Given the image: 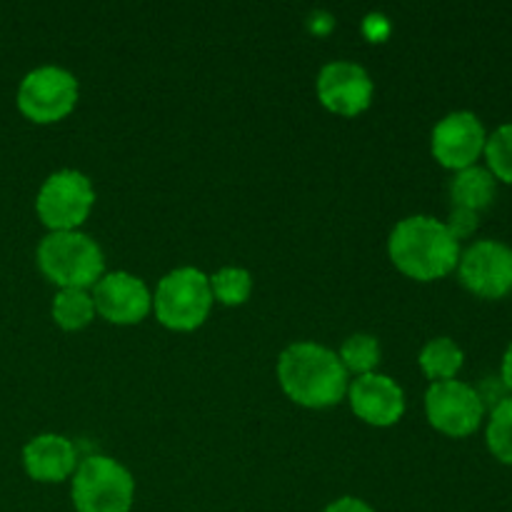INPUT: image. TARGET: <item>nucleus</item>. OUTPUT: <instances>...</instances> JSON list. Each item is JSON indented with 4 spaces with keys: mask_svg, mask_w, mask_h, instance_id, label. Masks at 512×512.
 <instances>
[{
    "mask_svg": "<svg viewBox=\"0 0 512 512\" xmlns=\"http://www.w3.org/2000/svg\"><path fill=\"white\" fill-rule=\"evenodd\" d=\"M278 380L293 403L313 410L333 408L348 393V370L318 343L288 345L278 358Z\"/></svg>",
    "mask_w": 512,
    "mask_h": 512,
    "instance_id": "obj_1",
    "label": "nucleus"
},
{
    "mask_svg": "<svg viewBox=\"0 0 512 512\" xmlns=\"http://www.w3.org/2000/svg\"><path fill=\"white\" fill-rule=\"evenodd\" d=\"M388 253L400 273L428 283L445 278L458 268L460 243L450 235L443 220L410 215L390 233Z\"/></svg>",
    "mask_w": 512,
    "mask_h": 512,
    "instance_id": "obj_2",
    "label": "nucleus"
},
{
    "mask_svg": "<svg viewBox=\"0 0 512 512\" xmlns=\"http://www.w3.org/2000/svg\"><path fill=\"white\" fill-rule=\"evenodd\" d=\"M38 268L60 290H85L103 278L100 245L80 230L48 233L38 245Z\"/></svg>",
    "mask_w": 512,
    "mask_h": 512,
    "instance_id": "obj_3",
    "label": "nucleus"
},
{
    "mask_svg": "<svg viewBox=\"0 0 512 512\" xmlns=\"http://www.w3.org/2000/svg\"><path fill=\"white\" fill-rule=\"evenodd\" d=\"M135 480L108 455L80 460L73 473V505L78 512H130Z\"/></svg>",
    "mask_w": 512,
    "mask_h": 512,
    "instance_id": "obj_4",
    "label": "nucleus"
},
{
    "mask_svg": "<svg viewBox=\"0 0 512 512\" xmlns=\"http://www.w3.org/2000/svg\"><path fill=\"white\" fill-rule=\"evenodd\" d=\"M155 318L170 330L190 333L208 320L213 308L210 278L198 268L170 270L155 290Z\"/></svg>",
    "mask_w": 512,
    "mask_h": 512,
    "instance_id": "obj_5",
    "label": "nucleus"
},
{
    "mask_svg": "<svg viewBox=\"0 0 512 512\" xmlns=\"http://www.w3.org/2000/svg\"><path fill=\"white\" fill-rule=\"evenodd\" d=\"M95 205V190L80 170H58L50 175L35 198V210L50 233L78 230Z\"/></svg>",
    "mask_w": 512,
    "mask_h": 512,
    "instance_id": "obj_6",
    "label": "nucleus"
},
{
    "mask_svg": "<svg viewBox=\"0 0 512 512\" xmlns=\"http://www.w3.org/2000/svg\"><path fill=\"white\" fill-rule=\"evenodd\" d=\"M78 80L70 70L43 65L20 80L18 110L38 125L58 123L78 103Z\"/></svg>",
    "mask_w": 512,
    "mask_h": 512,
    "instance_id": "obj_7",
    "label": "nucleus"
},
{
    "mask_svg": "<svg viewBox=\"0 0 512 512\" xmlns=\"http://www.w3.org/2000/svg\"><path fill=\"white\" fill-rule=\"evenodd\" d=\"M458 275L478 298H505L512 293V248L500 240H478L460 253Z\"/></svg>",
    "mask_w": 512,
    "mask_h": 512,
    "instance_id": "obj_8",
    "label": "nucleus"
},
{
    "mask_svg": "<svg viewBox=\"0 0 512 512\" xmlns=\"http://www.w3.org/2000/svg\"><path fill=\"white\" fill-rule=\"evenodd\" d=\"M425 413L430 425L450 438H468L483 423L485 408L473 385L460 380H443L430 385L425 395Z\"/></svg>",
    "mask_w": 512,
    "mask_h": 512,
    "instance_id": "obj_9",
    "label": "nucleus"
},
{
    "mask_svg": "<svg viewBox=\"0 0 512 512\" xmlns=\"http://www.w3.org/2000/svg\"><path fill=\"white\" fill-rule=\"evenodd\" d=\"M488 133L483 120L470 110H455L445 115L433 130V155L443 168L465 170L473 168L485 153Z\"/></svg>",
    "mask_w": 512,
    "mask_h": 512,
    "instance_id": "obj_10",
    "label": "nucleus"
},
{
    "mask_svg": "<svg viewBox=\"0 0 512 512\" xmlns=\"http://www.w3.org/2000/svg\"><path fill=\"white\" fill-rule=\"evenodd\" d=\"M318 98L330 113L353 118L370 108L373 80L363 65L350 63V60H335L320 70Z\"/></svg>",
    "mask_w": 512,
    "mask_h": 512,
    "instance_id": "obj_11",
    "label": "nucleus"
},
{
    "mask_svg": "<svg viewBox=\"0 0 512 512\" xmlns=\"http://www.w3.org/2000/svg\"><path fill=\"white\" fill-rule=\"evenodd\" d=\"M95 313L103 315L113 325H135L145 320L153 308V295L148 285L138 278L118 270L108 273L93 285Z\"/></svg>",
    "mask_w": 512,
    "mask_h": 512,
    "instance_id": "obj_12",
    "label": "nucleus"
},
{
    "mask_svg": "<svg viewBox=\"0 0 512 512\" xmlns=\"http://www.w3.org/2000/svg\"><path fill=\"white\" fill-rule=\"evenodd\" d=\"M350 408L375 428H388L395 425L405 413L403 388L388 375H360L353 385H348Z\"/></svg>",
    "mask_w": 512,
    "mask_h": 512,
    "instance_id": "obj_13",
    "label": "nucleus"
},
{
    "mask_svg": "<svg viewBox=\"0 0 512 512\" xmlns=\"http://www.w3.org/2000/svg\"><path fill=\"white\" fill-rule=\"evenodd\" d=\"M23 465L25 473L38 483H63L78 468V450L63 435L45 433L25 445Z\"/></svg>",
    "mask_w": 512,
    "mask_h": 512,
    "instance_id": "obj_14",
    "label": "nucleus"
},
{
    "mask_svg": "<svg viewBox=\"0 0 512 512\" xmlns=\"http://www.w3.org/2000/svg\"><path fill=\"white\" fill-rule=\"evenodd\" d=\"M495 195H498V180L493 178L488 168H480V165L460 170L450 183L453 208L473 210L478 215L480 210H488L493 205Z\"/></svg>",
    "mask_w": 512,
    "mask_h": 512,
    "instance_id": "obj_15",
    "label": "nucleus"
},
{
    "mask_svg": "<svg viewBox=\"0 0 512 512\" xmlns=\"http://www.w3.org/2000/svg\"><path fill=\"white\" fill-rule=\"evenodd\" d=\"M465 363V355L460 345L450 338H435L420 350V368L433 383L455 380Z\"/></svg>",
    "mask_w": 512,
    "mask_h": 512,
    "instance_id": "obj_16",
    "label": "nucleus"
},
{
    "mask_svg": "<svg viewBox=\"0 0 512 512\" xmlns=\"http://www.w3.org/2000/svg\"><path fill=\"white\" fill-rule=\"evenodd\" d=\"M95 318L93 295L85 290L65 288L53 300V320L63 330H83Z\"/></svg>",
    "mask_w": 512,
    "mask_h": 512,
    "instance_id": "obj_17",
    "label": "nucleus"
},
{
    "mask_svg": "<svg viewBox=\"0 0 512 512\" xmlns=\"http://www.w3.org/2000/svg\"><path fill=\"white\" fill-rule=\"evenodd\" d=\"M338 358L348 373H355L358 378L360 375H370L380 363L378 338L365 333L350 335V338L343 343V348H340Z\"/></svg>",
    "mask_w": 512,
    "mask_h": 512,
    "instance_id": "obj_18",
    "label": "nucleus"
},
{
    "mask_svg": "<svg viewBox=\"0 0 512 512\" xmlns=\"http://www.w3.org/2000/svg\"><path fill=\"white\" fill-rule=\"evenodd\" d=\"M488 448L495 458L503 465H512V395L505 398L498 408L490 410L488 433Z\"/></svg>",
    "mask_w": 512,
    "mask_h": 512,
    "instance_id": "obj_19",
    "label": "nucleus"
},
{
    "mask_svg": "<svg viewBox=\"0 0 512 512\" xmlns=\"http://www.w3.org/2000/svg\"><path fill=\"white\" fill-rule=\"evenodd\" d=\"M210 293L223 305H243L253 293V278L243 268H223L210 278Z\"/></svg>",
    "mask_w": 512,
    "mask_h": 512,
    "instance_id": "obj_20",
    "label": "nucleus"
},
{
    "mask_svg": "<svg viewBox=\"0 0 512 512\" xmlns=\"http://www.w3.org/2000/svg\"><path fill=\"white\" fill-rule=\"evenodd\" d=\"M485 160L495 180L512 185V123L500 125L485 143Z\"/></svg>",
    "mask_w": 512,
    "mask_h": 512,
    "instance_id": "obj_21",
    "label": "nucleus"
},
{
    "mask_svg": "<svg viewBox=\"0 0 512 512\" xmlns=\"http://www.w3.org/2000/svg\"><path fill=\"white\" fill-rule=\"evenodd\" d=\"M480 225V215L473 213V210H465V208H453L450 210V218L448 223H445V228L450 230V235H453L455 240H465L470 238V235L478 230Z\"/></svg>",
    "mask_w": 512,
    "mask_h": 512,
    "instance_id": "obj_22",
    "label": "nucleus"
},
{
    "mask_svg": "<svg viewBox=\"0 0 512 512\" xmlns=\"http://www.w3.org/2000/svg\"><path fill=\"white\" fill-rule=\"evenodd\" d=\"M475 393H478L483 408L490 410L498 408L505 398H510L508 388H505V383L500 378H485L483 383H480V388H475Z\"/></svg>",
    "mask_w": 512,
    "mask_h": 512,
    "instance_id": "obj_23",
    "label": "nucleus"
},
{
    "mask_svg": "<svg viewBox=\"0 0 512 512\" xmlns=\"http://www.w3.org/2000/svg\"><path fill=\"white\" fill-rule=\"evenodd\" d=\"M323 512H375L365 500L358 498H340L335 503H330Z\"/></svg>",
    "mask_w": 512,
    "mask_h": 512,
    "instance_id": "obj_24",
    "label": "nucleus"
},
{
    "mask_svg": "<svg viewBox=\"0 0 512 512\" xmlns=\"http://www.w3.org/2000/svg\"><path fill=\"white\" fill-rule=\"evenodd\" d=\"M500 380H503L505 388H508L510 393H512V343H510V348L505 350V355H503V368H500Z\"/></svg>",
    "mask_w": 512,
    "mask_h": 512,
    "instance_id": "obj_25",
    "label": "nucleus"
}]
</instances>
